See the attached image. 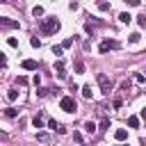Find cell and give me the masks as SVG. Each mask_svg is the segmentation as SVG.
<instances>
[{"instance_id": "cell-1", "label": "cell", "mask_w": 146, "mask_h": 146, "mask_svg": "<svg viewBox=\"0 0 146 146\" xmlns=\"http://www.w3.org/2000/svg\"><path fill=\"white\" fill-rule=\"evenodd\" d=\"M57 30H59V21H57L55 16L43 18V21H41V25H39V32H41L43 36H50V34H55Z\"/></svg>"}, {"instance_id": "cell-2", "label": "cell", "mask_w": 146, "mask_h": 146, "mask_svg": "<svg viewBox=\"0 0 146 146\" xmlns=\"http://www.w3.org/2000/svg\"><path fill=\"white\" fill-rule=\"evenodd\" d=\"M59 110H64L66 114H73V112L78 110V105H75L73 96H62V98H59Z\"/></svg>"}, {"instance_id": "cell-3", "label": "cell", "mask_w": 146, "mask_h": 146, "mask_svg": "<svg viewBox=\"0 0 146 146\" xmlns=\"http://www.w3.org/2000/svg\"><path fill=\"white\" fill-rule=\"evenodd\" d=\"M98 84H100V91H103V94H110V91H112V87H114V84H112V80H110L107 75H103V73H98Z\"/></svg>"}, {"instance_id": "cell-4", "label": "cell", "mask_w": 146, "mask_h": 146, "mask_svg": "<svg viewBox=\"0 0 146 146\" xmlns=\"http://www.w3.org/2000/svg\"><path fill=\"white\" fill-rule=\"evenodd\" d=\"M116 48H121V43H119V41H110V39H107V41H103V43H100V48H98V50H100V52H107V50H116Z\"/></svg>"}, {"instance_id": "cell-5", "label": "cell", "mask_w": 146, "mask_h": 146, "mask_svg": "<svg viewBox=\"0 0 146 146\" xmlns=\"http://www.w3.org/2000/svg\"><path fill=\"white\" fill-rule=\"evenodd\" d=\"M0 27H7V30H16V27H21V23L18 21H14V18H0Z\"/></svg>"}, {"instance_id": "cell-6", "label": "cell", "mask_w": 146, "mask_h": 146, "mask_svg": "<svg viewBox=\"0 0 146 146\" xmlns=\"http://www.w3.org/2000/svg\"><path fill=\"white\" fill-rule=\"evenodd\" d=\"M55 71H57V78H59V80L66 78V68H64V62H62V59L55 62Z\"/></svg>"}, {"instance_id": "cell-7", "label": "cell", "mask_w": 146, "mask_h": 146, "mask_svg": "<svg viewBox=\"0 0 146 146\" xmlns=\"http://www.w3.org/2000/svg\"><path fill=\"white\" fill-rule=\"evenodd\" d=\"M21 66H23L25 71H36V59H23Z\"/></svg>"}, {"instance_id": "cell-8", "label": "cell", "mask_w": 146, "mask_h": 146, "mask_svg": "<svg viewBox=\"0 0 146 146\" xmlns=\"http://www.w3.org/2000/svg\"><path fill=\"white\" fill-rule=\"evenodd\" d=\"M114 139H116V141H125V139H128V130H125V128H119V130L114 132Z\"/></svg>"}, {"instance_id": "cell-9", "label": "cell", "mask_w": 146, "mask_h": 146, "mask_svg": "<svg viewBox=\"0 0 146 146\" xmlns=\"http://www.w3.org/2000/svg\"><path fill=\"white\" fill-rule=\"evenodd\" d=\"M119 21H121V23H125V25H128V23H130V21H132V16H130V14H128V11H121V14H119Z\"/></svg>"}, {"instance_id": "cell-10", "label": "cell", "mask_w": 146, "mask_h": 146, "mask_svg": "<svg viewBox=\"0 0 146 146\" xmlns=\"http://www.w3.org/2000/svg\"><path fill=\"white\" fill-rule=\"evenodd\" d=\"M73 68H75V73H84V62H82V59H78V62L73 64Z\"/></svg>"}, {"instance_id": "cell-11", "label": "cell", "mask_w": 146, "mask_h": 146, "mask_svg": "<svg viewBox=\"0 0 146 146\" xmlns=\"http://www.w3.org/2000/svg\"><path fill=\"white\" fill-rule=\"evenodd\" d=\"M7 100H11V103L18 100V91H16V89H9V91H7Z\"/></svg>"}, {"instance_id": "cell-12", "label": "cell", "mask_w": 146, "mask_h": 146, "mask_svg": "<svg viewBox=\"0 0 146 146\" xmlns=\"http://www.w3.org/2000/svg\"><path fill=\"white\" fill-rule=\"evenodd\" d=\"M128 125L130 128H139V116H128Z\"/></svg>"}, {"instance_id": "cell-13", "label": "cell", "mask_w": 146, "mask_h": 146, "mask_svg": "<svg viewBox=\"0 0 146 146\" xmlns=\"http://www.w3.org/2000/svg\"><path fill=\"white\" fill-rule=\"evenodd\" d=\"M84 130H87L89 135H94V132H96V123H94V121H87V123H84Z\"/></svg>"}, {"instance_id": "cell-14", "label": "cell", "mask_w": 146, "mask_h": 146, "mask_svg": "<svg viewBox=\"0 0 146 146\" xmlns=\"http://www.w3.org/2000/svg\"><path fill=\"white\" fill-rule=\"evenodd\" d=\"M98 9L100 11H110V2L107 0H98Z\"/></svg>"}, {"instance_id": "cell-15", "label": "cell", "mask_w": 146, "mask_h": 146, "mask_svg": "<svg viewBox=\"0 0 146 146\" xmlns=\"http://www.w3.org/2000/svg\"><path fill=\"white\" fill-rule=\"evenodd\" d=\"M139 39H141V34H139V32H132L128 41H130V43H139Z\"/></svg>"}, {"instance_id": "cell-16", "label": "cell", "mask_w": 146, "mask_h": 146, "mask_svg": "<svg viewBox=\"0 0 146 146\" xmlns=\"http://www.w3.org/2000/svg\"><path fill=\"white\" fill-rule=\"evenodd\" d=\"M62 52H64V46H52V55L55 57H62Z\"/></svg>"}, {"instance_id": "cell-17", "label": "cell", "mask_w": 146, "mask_h": 146, "mask_svg": "<svg viewBox=\"0 0 146 146\" xmlns=\"http://www.w3.org/2000/svg\"><path fill=\"white\" fill-rule=\"evenodd\" d=\"M91 94H94V91H91V87H89V84H84V87H82V96H84V98H91Z\"/></svg>"}, {"instance_id": "cell-18", "label": "cell", "mask_w": 146, "mask_h": 146, "mask_svg": "<svg viewBox=\"0 0 146 146\" xmlns=\"http://www.w3.org/2000/svg\"><path fill=\"white\" fill-rule=\"evenodd\" d=\"M16 114H18V112H16L14 107H7V110H5V116H7V119H14Z\"/></svg>"}, {"instance_id": "cell-19", "label": "cell", "mask_w": 146, "mask_h": 146, "mask_svg": "<svg viewBox=\"0 0 146 146\" xmlns=\"http://www.w3.org/2000/svg\"><path fill=\"white\" fill-rule=\"evenodd\" d=\"M32 16H43V7H32Z\"/></svg>"}, {"instance_id": "cell-20", "label": "cell", "mask_w": 146, "mask_h": 146, "mask_svg": "<svg viewBox=\"0 0 146 146\" xmlns=\"http://www.w3.org/2000/svg\"><path fill=\"white\" fill-rule=\"evenodd\" d=\"M48 91H50V89H46V87H39V89H36V96H39V98H43V96H48Z\"/></svg>"}, {"instance_id": "cell-21", "label": "cell", "mask_w": 146, "mask_h": 146, "mask_svg": "<svg viewBox=\"0 0 146 146\" xmlns=\"http://www.w3.org/2000/svg\"><path fill=\"white\" fill-rule=\"evenodd\" d=\"M7 43H9L11 48H18V39H16V36H9V39H7Z\"/></svg>"}, {"instance_id": "cell-22", "label": "cell", "mask_w": 146, "mask_h": 146, "mask_svg": "<svg viewBox=\"0 0 146 146\" xmlns=\"http://www.w3.org/2000/svg\"><path fill=\"white\" fill-rule=\"evenodd\" d=\"M135 80H137V84H146V75H141V73H137Z\"/></svg>"}, {"instance_id": "cell-23", "label": "cell", "mask_w": 146, "mask_h": 146, "mask_svg": "<svg viewBox=\"0 0 146 146\" xmlns=\"http://www.w3.org/2000/svg\"><path fill=\"white\" fill-rule=\"evenodd\" d=\"M32 125H34V128H43V121H41L39 116H34V119H32Z\"/></svg>"}, {"instance_id": "cell-24", "label": "cell", "mask_w": 146, "mask_h": 146, "mask_svg": "<svg viewBox=\"0 0 146 146\" xmlns=\"http://www.w3.org/2000/svg\"><path fill=\"white\" fill-rule=\"evenodd\" d=\"M5 66H7V55L0 52V68H5Z\"/></svg>"}, {"instance_id": "cell-25", "label": "cell", "mask_w": 146, "mask_h": 146, "mask_svg": "<svg viewBox=\"0 0 146 146\" xmlns=\"http://www.w3.org/2000/svg\"><path fill=\"white\" fill-rule=\"evenodd\" d=\"M30 43H32V48H39V46H41V41H39L36 36H32V39H30Z\"/></svg>"}, {"instance_id": "cell-26", "label": "cell", "mask_w": 146, "mask_h": 146, "mask_svg": "<svg viewBox=\"0 0 146 146\" xmlns=\"http://www.w3.org/2000/svg\"><path fill=\"white\" fill-rule=\"evenodd\" d=\"M48 128H52V130H57V128H59V123H57L55 119H50V121H48Z\"/></svg>"}, {"instance_id": "cell-27", "label": "cell", "mask_w": 146, "mask_h": 146, "mask_svg": "<svg viewBox=\"0 0 146 146\" xmlns=\"http://www.w3.org/2000/svg\"><path fill=\"white\" fill-rule=\"evenodd\" d=\"M107 128H110V119H103L100 121V130H107Z\"/></svg>"}, {"instance_id": "cell-28", "label": "cell", "mask_w": 146, "mask_h": 146, "mask_svg": "<svg viewBox=\"0 0 146 146\" xmlns=\"http://www.w3.org/2000/svg\"><path fill=\"white\" fill-rule=\"evenodd\" d=\"M137 23H139V27H146V16H137Z\"/></svg>"}, {"instance_id": "cell-29", "label": "cell", "mask_w": 146, "mask_h": 146, "mask_svg": "<svg viewBox=\"0 0 146 146\" xmlns=\"http://www.w3.org/2000/svg\"><path fill=\"white\" fill-rule=\"evenodd\" d=\"M32 82H34V84L39 87V84H41V75H39V73H34V78H32Z\"/></svg>"}, {"instance_id": "cell-30", "label": "cell", "mask_w": 146, "mask_h": 146, "mask_svg": "<svg viewBox=\"0 0 146 146\" xmlns=\"http://www.w3.org/2000/svg\"><path fill=\"white\" fill-rule=\"evenodd\" d=\"M36 139H39V141H48V135H46V132H39Z\"/></svg>"}, {"instance_id": "cell-31", "label": "cell", "mask_w": 146, "mask_h": 146, "mask_svg": "<svg viewBox=\"0 0 146 146\" xmlns=\"http://www.w3.org/2000/svg\"><path fill=\"white\" fill-rule=\"evenodd\" d=\"M16 82H18V84H27V78H23V75H18V78H16Z\"/></svg>"}, {"instance_id": "cell-32", "label": "cell", "mask_w": 146, "mask_h": 146, "mask_svg": "<svg viewBox=\"0 0 146 146\" xmlns=\"http://www.w3.org/2000/svg\"><path fill=\"white\" fill-rule=\"evenodd\" d=\"M73 141H78V144H80V141H82V135H80V132H73Z\"/></svg>"}, {"instance_id": "cell-33", "label": "cell", "mask_w": 146, "mask_h": 146, "mask_svg": "<svg viewBox=\"0 0 146 146\" xmlns=\"http://www.w3.org/2000/svg\"><path fill=\"white\" fill-rule=\"evenodd\" d=\"M139 119H144V123H146V107H141V110H139Z\"/></svg>"}, {"instance_id": "cell-34", "label": "cell", "mask_w": 146, "mask_h": 146, "mask_svg": "<svg viewBox=\"0 0 146 146\" xmlns=\"http://www.w3.org/2000/svg\"><path fill=\"white\" fill-rule=\"evenodd\" d=\"M68 9H71V11H75V9H78V2H73V0H71V2H68Z\"/></svg>"}, {"instance_id": "cell-35", "label": "cell", "mask_w": 146, "mask_h": 146, "mask_svg": "<svg viewBox=\"0 0 146 146\" xmlns=\"http://www.w3.org/2000/svg\"><path fill=\"white\" fill-rule=\"evenodd\" d=\"M62 46H64V48H71V46H73V39H66V41H64Z\"/></svg>"}, {"instance_id": "cell-36", "label": "cell", "mask_w": 146, "mask_h": 146, "mask_svg": "<svg viewBox=\"0 0 146 146\" xmlns=\"http://www.w3.org/2000/svg\"><path fill=\"white\" fill-rule=\"evenodd\" d=\"M0 2H2V0H0Z\"/></svg>"}]
</instances>
